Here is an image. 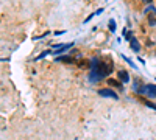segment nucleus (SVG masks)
Masks as SVG:
<instances>
[{
	"mask_svg": "<svg viewBox=\"0 0 156 140\" xmlns=\"http://www.w3.org/2000/svg\"><path fill=\"white\" fill-rule=\"evenodd\" d=\"M92 69L94 70H92V73H91V81H100L102 78H105L106 75H109L113 72L111 65H106L102 61H94Z\"/></svg>",
	"mask_w": 156,
	"mask_h": 140,
	"instance_id": "obj_1",
	"label": "nucleus"
},
{
	"mask_svg": "<svg viewBox=\"0 0 156 140\" xmlns=\"http://www.w3.org/2000/svg\"><path fill=\"white\" fill-rule=\"evenodd\" d=\"M141 93H145V95H150V97H156V86L153 84H147L141 89Z\"/></svg>",
	"mask_w": 156,
	"mask_h": 140,
	"instance_id": "obj_2",
	"label": "nucleus"
},
{
	"mask_svg": "<svg viewBox=\"0 0 156 140\" xmlns=\"http://www.w3.org/2000/svg\"><path fill=\"white\" fill-rule=\"evenodd\" d=\"M98 93H100L102 97H108V98H114V100H117V93L113 92L111 89H100Z\"/></svg>",
	"mask_w": 156,
	"mask_h": 140,
	"instance_id": "obj_3",
	"label": "nucleus"
},
{
	"mask_svg": "<svg viewBox=\"0 0 156 140\" xmlns=\"http://www.w3.org/2000/svg\"><path fill=\"white\" fill-rule=\"evenodd\" d=\"M119 79L122 82H126V81H130V76H128V73L125 70H119Z\"/></svg>",
	"mask_w": 156,
	"mask_h": 140,
	"instance_id": "obj_4",
	"label": "nucleus"
},
{
	"mask_svg": "<svg viewBox=\"0 0 156 140\" xmlns=\"http://www.w3.org/2000/svg\"><path fill=\"white\" fill-rule=\"evenodd\" d=\"M130 47H131V48H133L134 51H139V50H141V45H139V42H137V41L134 39V37L130 41Z\"/></svg>",
	"mask_w": 156,
	"mask_h": 140,
	"instance_id": "obj_5",
	"label": "nucleus"
},
{
	"mask_svg": "<svg viewBox=\"0 0 156 140\" xmlns=\"http://www.w3.org/2000/svg\"><path fill=\"white\" fill-rule=\"evenodd\" d=\"M108 82L111 84V86H114V87H119V89H122V81H116V79H108Z\"/></svg>",
	"mask_w": 156,
	"mask_h": 140,
	"instance_id": "obj_6",
	"label": "nucleus"
},
{
	"mask_svg": "<svg viewBox=\"0 0 156 140\" xmlns=\"http://www.w3.org/2000/svg\"><path fill=\"white\" fill-rule=\"evenodd\" d=\"M89 65H91V62H89L88 59L80 61V67H81V69H89Z\"/></svg>",
	"mask_w": 156,
	"mask_h": 140,
	"instance_id": "obj_7",
	"label": "nucleus"
},
{
	"mask_svg": "<svg viewBox=\"0 0 156 140\" xmlns=\"http://www.w3.org/2000/svg\"><path fill=\"white\" fill-rule=\"evenodd\" d=\"M59 62H73V58H70V56H64V58H58Z\"/></svg>",
	"mask_w": 156,
	"mask_h": 140,
	"instance_id": "obj_8",
	"label": "nucleus"
},
{
	"mask_svg": "<svg viewBox=\"0 0 156 140\" xmlns=\"http://www.w3.org/2000/svg\"><path fill=\"white\" fill-rule=\"evenodd\" d=\"M109 30H111V31L116 30V22H114V19H111V20H109Z\"/></svg>",
	"mask_w": 156,
	"mask_h": 140,
	"instance_id": "obj_9",
	"label": "nucleus"
},
{
	"mask_svg": "<svg viewBox=\"0 0 156 140\" xmlns=\"http://www.w3.org/2000/svg\"><path fill=\"white\" fill-rule=\"evenodd\" d=\"M144 104H147V106L151 107V109H156V104H154V103H151V101H145Z\"/></svg>",
	"mask_w": 156,
	"mask_h": 140,
	"instance_id": "obj_10",
	"label": "nucleus"
},
{
	"mask_svg": "<svg viewBox=\"0 0 156 140\" xmlns=\"http://www.w3.org/2000/svg\"><path fill=\"white\" fill-rule=\"evenodd\" d=\"M145 2H147V3H150V2H151V0H145Z\"/></svg>",
	"mask_w": 156,
	"mask_h": 140,
	"instance_id": "obj_11",
	"label": "nucleus"
}]
</instances>
